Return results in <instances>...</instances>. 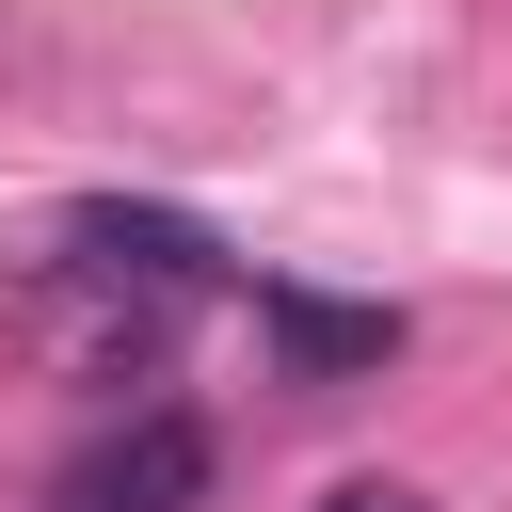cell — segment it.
<instances>
[{"label":"cell","mask_w":512,"mask_h":512,"mask_svg":"<svg viewBox=\"0 0 512 512\" xmlns=\"http://www.w3.org/2000/svg\"><path fill=\"white\" fill-rule=\"evenodd\" d=\"M16 320L64 384H160L176 368V288H128V272H80V256H16Z\"/></svg>","instance_id":"1"},{"label":"cell","mask_w":512,"mask_h":512,"mask_svg":"<svg viewBox=\"0 0 512 512\" xmlns=\"http://www.w3.org/2000/svg\"><path fill=\"white\" fill-rule=\"evenodd\" d=\"M192 496H208V416L144 400V416H112L96 448H64L32 512H192Z\"/></svg>","instance_id":"2"},{"label":"cell","mask_w":512,"mask_h":512,"mask_svg":"<svg viewBox=\"0 0 512 512\" xmlns=\"http://www.w3.org/2000/svg\"><path fill=\"white\" fill-rule=\"evenodd\" d=\"M32 256H80V272L176 288V304H208V288H224V240H208L192 208H144V192H80V208H48V240H32Z\"/></svg>","instance_id":"3"},{"label":"cell","mask_w":512,"mask_h":512,"mask_svg":"<svg viewBox=\"0 0 512 512\" xmlns=\"http://www.w3.org/2000/svg\"><path fill=\"white\" fill-rule=\"evenodd\" d=\"M256 336L288 384H384L400 368V304H336V288H256Z\"/></svg>","instance_id":"4"},{"label":"cell","mask_w":512,"mask_h":512,"mask_svg":"<svg viewBox=\"0 0 512 512\" xmlns=\"http://www.w3.org/2000/svg\"><path fill=\"white\" fill-rule=\"evenodd\" d=\"M320 512H432V496H416V480H336Z\"/></svg>","instance_id":"5"}]
</instances>
